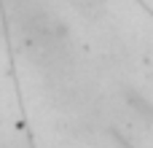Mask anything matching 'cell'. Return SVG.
Returning a JSON list of instances; mask_svg holds the SVG:
<instances>
[{
  "mask_svg": "<svg viewBox=\"0 0 153 148\" xmlns=\"http://www.w3.org/2000/svg\"><path fill=\"white\" fill-rule=\"evenodd\" d=\"M70 5H75L81 13H86V16H97L100 11H102V0H67Z\"/></svg>",
  "mask_w": 153,
  "mask_h": 148,
  "instance_id": "cell-1",
  "label": "cell"
}]
</instances>
